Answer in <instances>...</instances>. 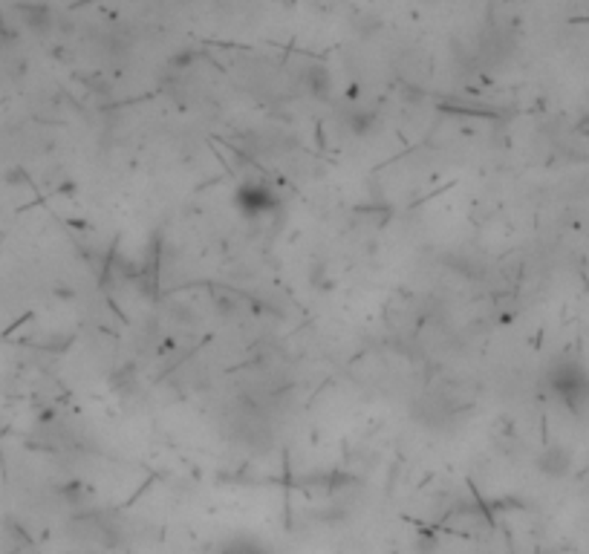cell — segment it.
Segmentation results:
<instances>
[{"label":"cell","mask_w":589,"mask_h":554,"mask_svg":"<svg viewBox=\"0 0 589 554\" xmlns=\"http://www.w3.org/2000/svg\"><path fill=\"white\" fill-rule=\"evenodd\" d=\"M552 390L558 398H564L569 407H578L589 398V376L578 364H564L552 370Z\"/></svg>","instance_id":"obj_1"},{"label":"cell","mask_w":589,"mask_h":554,"mask_svg":"<svg viewBox=\"0 0 589 554\" xmlns=\"http://www.w3.org/2000/svg\"><path fill=\"white\" fill-rule=\"evenodd\" d=\"M243 211H249V214H257V211H269L272 208V193L266 191L263 197L257 193V188L254 185H249V188H243Z\"/></svg>","instance_id":"obj_2"}]
</instances>
